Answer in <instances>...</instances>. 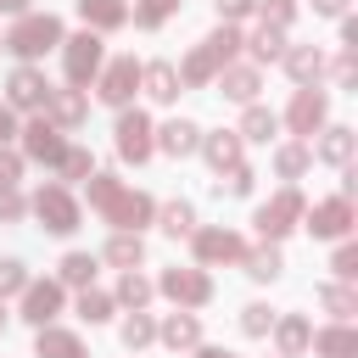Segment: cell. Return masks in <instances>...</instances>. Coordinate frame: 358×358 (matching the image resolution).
<instances>
[{"label":"cell","instance_id":"12","mask_svg":"<svg viewBox=\"0 0 358 358\" xmlns=\"http://www.w3.org/2000/svg\"><path fill=\"white\" fill-rule=\"evenodd\" d=\"M117 157H129V162L151 157V117L145 112H123L117 117Z\"/></svg>","mask_w":358,"mask_h":358},{"label":"cell","instance_id":"25","mask_svg":"<svg viewBox=\"0 0 358 358\" xmlns=\"http://www.w3.org/2000/svg\"><path fill=\"white\" fill-rule=\"evenodd\" d=\"M218 90L229 95V101H246L252 106V95H257V67H218Z\"/></svg>","mask_w":358,"mask_h":358},{"label":"cell","instance_id":"43","mask_svg":"<svg viewBox=\"0 0 358 358\" xmlns=\"http://www.w3.org/2000/svg\"><path fill=\"white\" fill-rule=\"evenodd\" d=\"M330 268H336V280H341V285H347V280H358V246H352V241H341V252H336V263H330Z\"/></svg>","mask_w":358,"mask_h":358},{"label":"cell","instance_id":"15","mask_svg":"<svg viewBox=\"0 0 358 358\" xmlns=\"http://www.w3.org/2000/svg\"><path fill=\"white\" fill-rule=\"evenodd\" d=\"M151 134H157L151 145H162L168 157H190V151L201 145V129H196V123H185V117H173V123H162V129H151Z\"/></svg>","mask_w":358,"mask_h":358},{"label":"cell","instance_id":"47","mask_svg":"<svg viewBox=\"0 0 358 358\" xmlns=\"http://www.w3.org/2000/svg\"><path fill=\"white\" fill-rule=\"evenodd\" d=\"M336 84H341V90H352V84H358V56H352V50H341V56H336Z\"/></svg>","mask_w":358,"mask_h":358},{"label":"cell","instance_id":"35","mask_svg":"<svg viewBox=\"0 0 358 358\" xmlns=\"http://www.w3.org/2000/svg\"><path fill=\"white\" fill-rule=\"evenodd\" d=\"M145 341H157V324H151L145 308H134V313L123 319V347H145Z\"/></svg>","mask_w":358,"mask_h":358},{"label":"cell","instance_id":"24","mask_svg":"<svg viewBox=\"0 0 358 358\" xmlns=\"http://www.w3.org/2000/svg\"><path fill=\"white\" fill-rule=\"evenodd\" d=\"M140 84H145L151 101H173V95H179V73H173V62H151V67H140Z\"/></svg>","mask_w":358,"mask_h":358},{"label":"cell","instance_id":"41","mask_svg":"<svg viewBox=\"0 0 358 358\" xmlns=\"http://www.w3.org/2000/svg\"><path fill=\"white\" fill-rule=\"evenodd\" d=\"M78 313L90 324H101V319H112V296L106 291H78Z\"/></svg>","mask_w":358,"mask_h":358},{"label":"cell","instance_id":"8","mask_svg":"<svg viewBox=\"0 0 358 358\" xmlns=\"http://www.w3.org/2000/svg\"><path fill=\"white\" fill-rule=\"evenodd\" d=\"M151 196H140V190H117L112 196V207H106V224H117L123 235H140V224H151Z\"/></svg>","mask_w":358,"mask_h":358},{"label":"cell","instance_id":"29","mask_svg":"<svg viewBox=\"0 0 358 358\" xmlns=\"http://www.w3.org/2000/svg\"><path fill=\"white\" fill-rule=\"evenodd\" d=\"M241 263H246V274H252V280H274V274L285 268V263H280V252H274V241H263L257 252H241Z\"/></svg>","mask_w":358,"mask_h":358},{"label":"cell","instance_id":"51","mask_svg":"<svg viewBox=\"0 0 358 358\" xmlns=\"http://www.w3.org/2000/svg\"><path fill=\"white\" fill-rule=\"evenodd\" d=\"M0 218H22V196L17 190H0Z\"/></svg>","mask_w":358,"mask_h":358},{"label":"cell","instance_id":"20","mask_svg":"<svg viewBox=\"0 0 358 358\" xmlns=\"http://www.w3.org/2000/svg\"><path fill=\"white\" fill-rule=\"evenodd\" d=\"M274 341H280V358H302V352H308V341H313V330H308V319H302V313H285V319L274 324Z\"/></svg>","mask_w":358,"mask_h":358},{"label":"cell","instance_id":"3","mask_svg":"<svg viewBox=\"0 0 358 358\" xmlns=\"http://www.w3.org/2000/svg\"><path fill=\"white\" fill-rule=\"evenodd\" d=\"M296 218H302V190H296V185H285L274 201H263V207H257V218H252V224H257V235H263V241H280L285 229H296Z\"/></svg>","mask_w":358,"mask_h":358},{"label":"cell","instance_id":"52","mask_svg":"<svg viewBox=\"0 0 358 358\" xmlns=\"http://www.w3.org/2000/svg\"><path fill=\"white\" fill-rule=\"evenodd\" d=\"M341 45L358 50V17H341Z\"/></svg>","mask_w":358,"mask_h":358},{"label":"cell","instance_id":"30","mask_svg":"<svg viewBox=\"0 0 358 358\" xmlns=\"http://www.w3.org/2000/svg\"><path fill=\"white\" fill-rule=\"evenodd\" d=\"M319 302L336 313V324H347V319L358 313V291H352V285H341V280H336V285H324V291H319Z\"/></svg>","mask_w":358,"mask_h":358},{"label":"cell","instance_id":"58","mask_svg":"<svg viewBox=\"0 0 358 358\" xmlns=\"http://www.w3.org/2000/svg\"><path fill=\"white\" fill-rule=\"evenodd\" d=\"M0 50H6V39H0Z\"/></svg>","mask_w":358,"mask_h":358},{"label":"cell","instance_id":"7","mask_svg":"<svg viewBox=\"0 0 358 358\" xmlns=\"http://www.w3.org/2000/svg\"><path fill=\"white\" fill-rule=\"evenodd\" d=\"M324 106H330V101H324V90H313V84H308V90H296V95H291V112H285L291 134H319V129H324Z\"/></svg>","mask_w":358,"mask_h":358},{"label":"cell","instance_id":"31","mask_svg":"<svg viewBox=\"0 0 358 358\" xmlns=\"http://www.w3.org/2000/svg\"><path fill=\"white\" fill-rule=\"evenodd\" d=\"M140 257H145V246H140V235H123V229H117V235L106 241V263H117V268H134Z\"/></svg>","mask_w":358,"mask_h":358},{"label":"cell","instance_id":"16","mask_svg":"<svg viewBox=\"0 0 358 358\" xmlns=\"http://www.w3.org/2000/svg\"><path fill=\"white\" fill-rule=\"evenodd\" d=\"M201 157L218 168V173H229V168H241V134L235 129H218V134H201Z\"/></svg>","mask_w":358,"mask_h":358},{"label":"cell","instance_id":"33","mask_svg":"<svg viewBox=\"0 0 358 358\" xmlns=\"http://www.w3.org/2000/svg\"><path fill=\"white\" fill-rule=\"evenodd\" d=\"M280 129V117L268 112V106H246V117H241V140H268Z\"/></svg>","mask_w":358,"mask_h":358},{"label":"cell","instance_id":"55","mask_svg":"<svg viewBox=\"0 0 358 358\" xmlns=\"http://www.w3.org/2000/svg\"><path fill=\"white\" fill-rule=\"evenodd\" d=\"M0 11H17V17H22V11H28V0H0Z\"/></svg>","mask_w":358,"mask_h":358},{"label":"cell","instance_id":"36","mask_svg":"<svg viewBox=\"0 0 358 358\" xmlns=\"http://www.w3.org/2000/svg\"><path fill=\"white\" fill-rule=\"evenodd\" d=\"M235 50H241V34H235V28L224 22V28H218V34L207 39V56H213L218 67H229V62H235Z\"/></svg>","mask_w":358,"mask_h":358},{"label":"cell","instance_id":"49","mask_svg":"<svg viewBox=\"0 0 358 358\" xmlns=\"http://www.w3.org/2000/svg\"><path fill=\"white\" fill-rule=\"evenodd\" d=\"M252 179H257V173H252L246 162H241V168H229V196H252Z\"/></svg>","mask_w":358,"mask_h":358},{"label":"cell","instance_id":"11","mask_svg":"<svg viewBox=\"0 0 358 358\" xmlns=\"http://www.w3.org/2000/svg\"><path fill=\"white\" fill-rule=\"evenodd\" d=\"M6 101H11V106H22V112L45 106V101H50V84H45V73H39V67H17V73L6 78Z\"/></svg>","mask_w":358,"mask_h":358},{"label":"cell","instance_id":"50","mask_svg":"<svg viewBox=\"0 0 358 358\" xmlns=\"http://www.w3.org/2000/svg\"><path fill=\"white\" fill-rule=\"evenodd\" d=\"M213 6H218V17H224V22H235V17H246L257 0H213Z\"/></svg>","mask_w":358,"mask_h":358},{"label":"cell","instance_id":"45","mask_svg":"<svg viewBox=\"0 0 358 358\" xmlns=\"http://www.w3.org/2000/svg\"><path fill=\"white\" fill-rule=\"evenodd\" d=\"M22 285H28L22 263H17V257H0V296H11V291H22Z\"/></svg>","mask_w":358,"mask_h":358},{"label":"cell","instance_id":"53","mask_svg":"<svg viewBox=\"0 0 358 358\" xmlns=\"http://www.w3.org/2000/svg\"><path fill=\"white\" fill-rule=\"evenodd\" d=\"M313 11H324V17H347V0H313Z\"/></svg>","mask_w":358,"mask_h":358},{"label":"cell","instance_id":"37","mask_svg":"<svg viewBox=\"0 0 358 358\" xmlns=\"http://www.w3.org/2000/svg\"><path fill=\"white\" fill-rule=\"evenodd\" d=\"M84 185H90V207H95V213H106V207H112V196L123 190V185H117L112 173H90Z\"/></svg>","mask_w":358,"mask_h":358},{"label":"cell","instance_id":"26","mask_svg":"<svg viewBox=\"0 0 358 358\" xmlns=\"http://www.w3.org/2000/svg\"><path fill=\"white\" fill-rule=\"evenodd\" d=\"M257 62H274V56H285V28H268V22H257V34L252 39H241Z\"/></svg>","mask_w":358,"mask_h":358},{"label":"cell","instance_id":"1","mask_svg":"<svg viewBox=\"0 0 358 358\" xmlns=\"http://www.w3.org/2000/svg\"><path fill=\"white\" fill-rule=\"evenodd\" d=\"M56 45H62V22H56L50 11H22L17 28L6 34V50H17L22 62H34V56H45V50H56Z\"/></svg>","mask_w":358,"mask_h":358},{"label":"cell","instance_id":"38","mask_svg":"<svg viewBox=\"0 0 358 358\" xmlns=\"http://www.w3.org/2000/svg\"><path fill=\"white\" fill-rule=\"evenodd\" d=\"M162 229H168V235H190V229H196L190 201H168V207H162Z\"/></svg>","mask_w":358,"mask_h":358},{"label":"cell","instance_id":"2","mask_svg":"<svg viewBox=\"0 0 358 358\" xmlns=\"http://www.w3.org/2000/svg\"><path fill=\"white\" fill-rule=\"evenodd\" d=\"M34 213H39V224H45L50 235H73V229H78V201L67 196V185H39Z\"/></svg>","mask_w":358,"mask_h":358},{"label":"cell","instance_id":"10","mask_svg":"<svg viewBox=\"0 0 358 358\" xmlns=\"http://www.w3.org/2000/svg\"><path fill=\"white\" fill-rule=\"evenodd\" d=\"M62 313V285L56 280H28L22 285V319L28 324H50Z\"/></svg>","mask_w":358,"mask_h":358},{"label":"cell","instance_id":"28","mask_svg":"<svg viewBox=\"0 0 358 358\" xmlns=\"http://www.w3.org/2000/svg\"><path fill=\"white\" fill-rule=\"evenodd\" d=\"M352 145H358V140H352V129H324L319 157H324V162H336V168H347V162H352Z\"/></svg>","mask_w":358,"mask_h":358},{"label":"cell","instance_id":"54","mask_svg":"<svg viewBox=\"0 0 358 358\" xmlns=\"http://www.w3.org/2000/svg\"><path fill=\"white\" fill-rule=\"evenodd\" d=\"M11 134H17V123H11V106H0V145H6Z\"/></svg>","mask_w":358,"mask_h":358},{"label":"cell","instance_id":"18","mask_svg":"<svg viewBox=\"0 0 358 358\" xmlns=\"http://www.w3.org/2000/svg\"><path fill=\"white\" fill-rule=\"evenodd\" d=\"M285 73L308 90V84L324 73V50H319V45H285Z\"/></svg>","mask_w":358,"mask_h":358},{"label":"cell","instance_id":"14","mask_svg":"<svg viewBox=\"0 0 358 358\" xmlns=\"http://www.w3.org/2000/svg\"><path fill=\"white\" fill-rule=\"evenodd\" d=\"M241 252L235 229H196V263H241Z\"/></svg>","mask_w":358,"mask_h":358},{"label":"cell","instance_id":"9","mask_svg":"<svg viewBox=\"0 0 358 358\" xmlns=\"http://www.w3.org/2000/svg\"><path fill=\"white\" fill-rule=\"evenodd\" d=\"M308 229H313L319 241H341V235L352 229V201H347V196H330V201H319V207L308 213Z\"/></svg>","mask_w":358,"mask_h":358},{"label":"cell","instance_id":"23","mask_svg":"<svg viewBox=\"0 0 358 358\" xmlns=\"http://www.w3.org/2000/svg\"><path fill=\"white\" fill-rule=\"evenodd\" d=\"M157 336L179 352V347H201V324H196V313H168L162 324H157Z\"/></svg>","mask_w":358,"mask_h":358},{"label":"cell","instance_id":"40","mask_svg":"<svg viewBox=\"0 0 358 358\" xmlns=\"http://www.w3.org/2000/svg\"><path fill=\"white\" fill-rule=\"evenodd\" d=\"M274 168H280L285 179L308 173V145H280V151H274Z\"/></svg>","mask_w":358,"mask_h":358},{"label":"cell","instance_id":"19","mask_svg":"<svg viewBox=\"0 0 358 358\" xmlns=\"http://www.w3.org/2000/svg\"><path fill=\"white\" fill-rule=\"evenodd\" d=\"M78 17H84L90 34H101V28H123L129 22V6L123 0H78Z\"/></svg>","mask_w":358,"mask_h":358},{"label":"cell","instance_id":"27","mask_svg":"<svg viewBox=\"0 0 358 358\" xmlns=\"http://www.w3.org/2000/svg\"><path fill=\"white\" fill-rule=\"evenodd\" d=\"M173 73H179V84H213V78H218V62H213V56H207V45H201V50H190Z\"/></svg>","mask_w":358,"mask_h":358},{"label":"cell","instance_id":"44","mask_svg":"<svg viewBox=\"0 0 358 358\" xmlns=\"http://www.w3.org/2000/svg\"><path fill=\"white\" fill-rule=\"evenodd\" d=\"M268 324H274V313H268L263 302H252V308H241V330H246V336H263Z\"/></svg>","mask_w":358,"mask_h":358},{"label":"cell","instance_id":"4","mask_svg":"<svg viewBox=\"0 0 358 358\" xmlns=\"http://www.w3.org/2000/svg\"><path fill=\"white\" fill-rule=\"evenodd\" d=\"M62 62H67V84L78 90V84H90L95 73H101V34H73V39H62Z\"/></svg>","mask_w":358,"mask_h":358},{"label":"cell","instance_id":"42","mask_svg":"<svg viewBox=\"0 0 358 358\" xmlns=\"http://www.w3.org/2000/svg\"><path fill=\"white\" fill-rule=\"evenodd\" d=\"M56 168H62V179H90V173H95V168H90V151H62Z\"/></svg>","mask_w":358,"mask_h":358},{"label":"cell","instance_id":"34","mask_svg":"<svg viewBox=\"0 0 358 358\" xmlns=\"http://www.w3.org/2000/svg\"><path fill=\"white\" fill-rule=\"evenodd\" d=\"M117 302H129V308H145V302H151V280H145L140 268H123V280H117Z\"/></svg>","mask_w":358,"mask_h":358},{"label":"cell","instance_id":"22","mask_svg":"<svg viewBox=\"0 0 358 358\" xmlns=\"http://www.w3.org/2000/svg\"><path fill=\"white\" fill-rule=\"evenodd\" d=\"M45 117H50L56 129H73V123H84V95H78V90H50V101H45Z\"/></svg>","mask_w":358,"mask_h":358},{"label":"cell","instance_id":"13","mask_svg":"<svg viewBox=\"0 0 358 358\" xmlns=\"http://www.w3.org/2000/svg\"><path fill=\"white\" fill-rule=\"evenodd\" d=\"M22 151H28L34 162H62L67 145H62V129H56L50 117H34V123L22 129Z\"/></svg>","mask_w":358,"mask_h":358},{"label":"cell","instance_id":"48","mask_svg":"<svg viewBox=\"0 0 358 358\" xmlns=\"http://www.w3.org/2000/svg\"><path fill=\"white\" fill-rule=\"evenodd\" d=\"M263 22L268 28H285L291 22V0H263Z\"/></svg>","mask_w":358,"mask_h":358},{"label":"cell","instance_id":"46","mask_svg":"<svg viewBox=\"0 0 358 358\" xmlns=\"http://www.w3.org/2000/svg\"><path fill=\"white\" fill-rule=\"evenodd\" d=\"M17 173H22V157L0 145V190H17Z\"/></svg>","mask_w":358,"mask_h":358},{"label":"cell","instance_id":"5","mask_svg":"<svg viewBox=\"0 0 358 358\" xmlns=\"http://www.w3.org/2000/svg\"><path fill=\"white\" fill-rule=\"evenodd\" d=\"M95 78H101L95 90H101V101H106V106H129V101H134V90H140V62H134V56H117V62H106Z\"/></svg>","mask_w":358,"mask_h":358},{"label":"cell","instance_id":"32","mask_svg":"<svg viewBox=\"0 0 358 358\" xmlns=\"http://www.w3.org/2000/svg\"><path fill=\"white\" fill-rule=\"evenodd\" d=\"M90 280H95V257H90V252H67V257H62V285L90 291Z\"/></svg>","mask_w":358,"mask_h":358},{"label":"cell","instance_id":"6","mask_svg":"<svg viewBox=\"0 0 358 358\" xmlns=\"http://www.w3.org/2000/svg\"><path fill=\"white\" fill-rule=\"evenodd\" d=\"M157 285H162V296H173L179 308H201V302L213 296V280H207L201 268H168Z\"/></svg>","mask_w":358,"mask_h":358},{"label":"cell","instance_id":"56","mask_svg":"<svg viewBox=\"0 0 358 358\" xmlns=\"http://www.w3.org/2000/svg\"><path fill=\"white\" fill-rule=\"evenodd\" d=\"M196 358H235V352H224V347H201Z\"/></svg>","mask_w":358,"mask_h":358},{"label":"cell","instance_id":"57","mask_svg":"<svg viewBox=\"0 0 358 358\" xmlns=\"http://www.w3.org/2000/svg\"><path fill=\"white\" fill-rule=\"evenodd\" d=\"M0 324H6V308H0Z\"/></svg>","mask_w":358,"mask_h":358},{"label":"cell","instance_id":"17","mask_svg":"<svg viewBox=\"0 0 358 358\" xmlns=\"http://www.w3.org/2000/svg\"><path fill=\"white\" fill-rule=\"evenodd\" d=\"M308 347H313L319 358H358V330H352V324H324Z\"/></svg>","mask_w":358,"mask_h":358},{"label":"cell","instance_id":"21","mask_svg":"<svg viewBox=\"0 0 358 358\" xmlns=\"http://www.w3.org/2000/svg\"><path fill=\"white\" fill-rule=\"evenodd\" d=\"M39 358H84V341L73 330H56V324H39V341H34Z\"/></svg>","mask_w":358,"mask_h":358},{"label":"cell","instance_id":"39","mask_svg":"<svg viewBox=\"0 0 358 358\" xmlns=\"http://www.w3.org/2000/svg\"><path fill=\"white\" fill-rule=\"evenodd\" d=\"M173 11H179V0H140V6H134V22H140V28H157V22H168Z\"/></svg>","mask_w":358,"mask_h":358}]
</instances>
